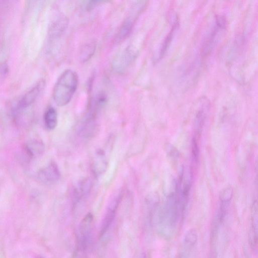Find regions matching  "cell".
<instances>
[{"label":"cell","mask_w":258,"mask_h":258,"mask_svg":"<svg viewBox=\"0 0 258 258\" xmlns=\"http://www.w3.org/2000/svg\"><path fill=\"white\" fill-rule=\"evenodd\" d=\"M233 196V190L231 187L224 189L220 195L221 202H230Z\"/></svg>","instance_id":"cell-13"},{"label":"cell","mask_w":258,"mask_h":258,"mask_svg":"<svg viewBox=\"0 0 258 258\" xmlns=\"http://www.w3.org/2000/svg\"><path fill=\"white\" fill-rule=\"evenodd\" d=\"M178 25L179 23L177 21L173 25L170 32L166 36L160 49V51L159 53V59H161L165 54V53L166 52L169 46V45L170 44L172 41L173 38L174 37V34L176 29H177Z\"/></svg>","instance_id":"cell-10"},{"label":"cell","mask_w":258,"mask_h":258,"mask_svg":"<svg viewBox=\"0 0 258 258\" xmlns=\"http://www.w3.org/2000/svg\"><path fill=\"white\" fill-rule=\"evenodd\" d=\"M45 85V81L41 80L26 93L18 103L16 113H20L33 104L43 92Z\"/></svg>","instance_id":"cell-2"},{"label":"cell","mask_w":258,"mask_h":258,"mask_svg":"<svg viewBox=\"0 0 258 258\" xmlns=\"http://www.w3.org/2000/svg\"><path fill=\"white\" fill-rule=\"evenodd\" d=\"M27 154L32 158L42 155L45 151L44 143L39 140H33L26 145Z\"/></svg>","instance_id":"cell-7"},{"label":"cell","mask_w":258,"mask_h":258,"mask_svg":"<svg viewBox=\"0 0 258 258\" xmlns=\"http://www.w3.org/2000/svg\"><path fill=\"white\" fill-rule=\"evenodd\" d=\"M94 215L89 213L83 218L80 224V240L83 249L87 248L90 243L94 229Z\"/></svg>","instance_id":"cell-4"},{"label":"cell","mask_w":258,"mask_h":258,"mask_svg":"<svg viewBox=\"0 0 258 258\" xmlns=\"http://www.w3.org/2000/svg\"><path fill=\"white\" fill-rule=\"evenodd\" d=\"M122 194H119L110 202L101 225L100 232L101 237L105 234L112 224L122 201Z\"/></svg>","instance_id":"cell-3"},{"label":"cell","mask_w":258,"mask_h":258,"mask_svg":"<svg viewBox=\"0 0 258 258\" xmlns=\"http://www.w3.org/2000/svg\"><path fill=\"white\" fill-rule=\"evenodd\" d=\"M96 47L94 44H89L86 46L83 50L81 58L83 61H87L95 53Z\"/></svg>","instance_id":"cell-12"},{"label":"cell","mask_w":258,"mask_h":258,"mask_svg":"<svg viewBox=\"0 0 258 258\" xmlns=\"http://www.w3.org/2000/svg\"><path fill=\"white\" fill-rule=\"evenodd\" d=\"M107 167V162L105 160L101 157L100 161H97L94 166V172L96 175L99 176L103 173L105 171Z\"/></svg>","instance_id":"cell-14"},{"label":"cell","mask_w":258,"mask_h":258,"mask_svg":"<svg viewBox=\"0 0 258 258\" xmlns=\"http://www.w3.org/2000/svg\"><path fill=\"white\" fill-rule=\"evenodd\" d=\"M92 188V182L89 179H86L81 181L75 191V200L78 201L84 196L88 195Z\"/></svg>","instance_id":"cell-8"},{"label":"cell","mask_w":258,"mask_h":258,"mask_svg":"<svg viewBox=\"0 0 258 258\" xmlns=\"http://www.w3.org/2000/svg\"><path fill=\"white\" fill-rule=\"evenodd\" d=\"M38 176L39 180L43 184L52 185L60 180L61 173L56 163L52 162L47 166L41 169Z\"/></svg>","instance_id":"cell-5"},{"label":"cell","mask_w":258,"mask_h":258,"mask_svg":"<svg viewBox=\"0 0 258 258\" xmlns=\"http://www.w3.org/2000/svg\"><path fill=\"white\" fill-rule=\"evenodd\" d=\"M78 84V77L73 71L65 70L59 77L53 90V98L59 107L68 105L74 96Z\"/></svg>","instance_id":"cell-1"},{"label":"cell","mask_w":258,"mask_h":258,"mask_svg":"<svg viewBox=\"0 0 258 258\" xmlns=\"http://www.w3.org/2000/svg\"><path fill=\"white\" fill-rule=\"evenodd\" d=\"M136 17L130 16L124 22L117 35L116 40L118 42L126 39L133 29Z\"/></svg>","instance_id":"cell-6"},{"label":"cell","mask_w":258,"mask_h":258,"mask_svg":"<svg viewBox=\"0 0 258 258\" xmlns=\"http://www.w3.org/2000/svg\"><path fill=\"white\" fill-rule=\"evenodd\" d=\"M103 3V2L100 1L90 2L87 6V9L88 10L91 11Z\"/></svg>","instance_id":"cell-17"},{"label":"cell","mask_w":258,"mask_h":258,"mask_svg":"<svg viewBox=\"0 0 258 258\" xmlns=\"http://www.w3.org/2000/svg\"><path fill=\"white\" fill-rule=\"evenodd\" d=\"M197 240V234L194 229L189 230L185 234V242L186 245L189 246H193Z\"/></svg>","instance_id":"cell-11"},{"label":"cell","mask_w":258,"mask_h":258,"mask_svg":"<svg viewBox=\"0 0 258 258\" xmlns=\"http://www.w3.org/2000/svg\"><path fill=\"white\" fill-rule=\"evenodd\" d=\"M44 119L45 125L48 129H55L58 124V114L55 109H48L45 113Z\"/></svg>","instance_id":"cell-9"},{"label":"cell","mask_w":258,"mask_h":258,"mask_svg":"<svg viewBox=\"0 0 258 258\" xmlns=\"http://www.w3.org/2000/svg\"><path fill=\"white\" fill-rule=\"evenodd\" d=\"M9 73V67L6 64H0V76L5 77Z\"/></svg>","instance_id":"cell-16"},{"label":"cell","mask_w":258,"mask_h":258,"mask_svg":"<svg viewBox=\"0 0 258 258\" xmlns=\"http://www.w3.org/2000/svg\"><path fill=\"white\" fill-rule=\"evenodd\" d=\"M216 25L221 30L224 29L227 25L226 18L222 16H218L216 17Z\"/></svg>","instance_id":"cell-15"},{"label":"cell","mask_w":258,"mask_h":258,"mask_svg":"<svg viewBox=\"0 0 258 258\" xmlns=\"http://www.w3.org/2000/svg\"><path fill=\"white\" fill-rule=\"evenodd\" d=\"M139 258H147V257L145 255H142Z\"/></svg>","instance_id":"cell-18"}]
</instances>
